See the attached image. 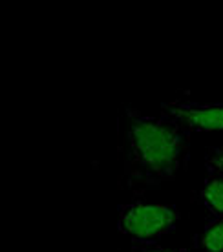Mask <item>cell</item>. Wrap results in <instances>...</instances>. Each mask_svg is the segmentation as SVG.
<instances>
[{
  "mask_svg": "<svg viewBox=\"0 0 223 252\" xmlns=\"http://www.w3.org/2000/svg\"><path fill=\"white\" fill-rule=\"evenodd\" d=\"M207 168L214 176H223V146L212 150L209 154V158H207Z\"/></svg>",
  "mask_w": 223,
  "mask_h": 252,
  "instance_id": "6",
  "label": "cell"
},
{
  "mask_svg": "<svg viewBox=\"0 0 223 252\" xmlns=\"http://www.w3.org/2000/svg\"><path fill=\"white\" fill-rule=\"evenodd\" d=\"M178 220V210L170 205L132 203L123 207L119 216V230L134 240L147 241L170 232Z\"/></svg>",
  "mask_w": 223,
  "mask_h": 252,
  "instance_id": "2",
  "label": "cell"
},
{
  "mask_svg": "<svg viewBox=\"0 0 223 252\" xmlns=\"http://www.w3.org/2000/svg\"><path fill=\"white\" fill-rule=\"evenodd\" d=\"M191 132L168 117L127 110L121 139L123 187H148L176 177L187 163Z\"/></svg>",
  "mask_w": 223,
  "mask_h": 252,
  "instance_id": "1",
  "label": "cell"
},
{
  "mask_svg": "<svg viewBox=\"0 0 223 252\" xmlns=\"http://www.w3.org/2000/svg\"><path fill=\"white\" fill-rule=\"evenodd\" d=\"M199 197L212 214L223 218V176L211 174L207 177L203 189L199 192Z\"/></svg>",
  "mask_w": 223,
  "mask_h": 252,
  "instance_id": "4",
  "label": "cell"
},
{
  "mask_svg": "<svg viewBox=\"0 0 223 252\" xmlns=\"http://www.w3.org/2000/svg\"><path fill=\"white\" fill-rule=\"evenodd\" d=\"M199 243L205 252H223V218L205 228Z\"/></svg>",
  "mask_w": 223,
  "mask_h": 252,
  "instance_id": "5",
  "label": "cell"
},
{
  "mask_svg": "<svg viewBox=\"0 0 223 252\" xmlns=\"http://www.w3.org/2000/svg\"><path fill=\"white\" fill-rule=\"evenodd\" d=\"M163 115L176 121L189 132H223V104L170 102L163 106Z\"/></svg>",
  "mask_w": 223,
  "mask_h": 252,
  "instance_id": "3",
  "label": "cell"
},
{
  "mask_svg": "<svg viewBox=\"0 0 223 252\" xmlns=\"http://www.w3.org/2000/svg\"><path fill=\"white\" fill-rule=\"evenodd\" d=\"M132 252H187V251H183V249H163V247L143 245V247H135Z\"/></svg>",
  "mask_w": 223,
  "mask_h": 252,
  "instance_id": "7",
  "label": "cell"
}]
</instances>
